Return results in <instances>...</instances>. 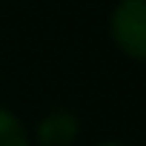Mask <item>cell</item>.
Wrapping results in <instances>:
<instances>
[{"label":"cell","instance_id":"obj_1","mask_svg":"<svg viewBox=\"0 0 146 146\" xmlns=\"http://www.w3.org/2000/svg\"><path fill=\"white\" fill-rule=\"evenodd\" d=\"M109 35L112 43L129 60H143L146 57V0H117L109 17Z\"/></svg>","mask_w":146,"mask_h":146},{"label":"cell","instance_id":"obj_2","mask_svg":"<svg viewBox=\"0 0 146 146\" xmlns=\"http://www.w3.org/2000/svg\"><path fill=\"white\" fill-rule=\"evenodd\" d=\"M80 132V120L72 112H52L37 123V143L40 146H72Z\"/></svg>","mask_w":146,"mask_h":146},{"label":"cell","instance_id":"obj_3","mask_svg":"<svg viewBox=\"0 0 146 146\" xmlns=\"http://www.w3.org/2000/svg\"><path fill=\"white\" fill-rule=\"evenodd\" d=\"M0 146H32L29 129L20 123L17 115L0 106Z\"/></svg>","mask_w":146,"mask_h":146},{"label":"cell","instance_id":"obj_4","mask_svg":"<svg viewBox=\"0 0 146 146\" xmlns=\"http://www.w3.org/2000/svg\"><path fill=\"white\" fill-rule=\"evenodd\" d=\"M98 146H123V143H112V140H109V143H98Z\"/></svg>","mask_w":146,"mask_h":146}]
</instances>
